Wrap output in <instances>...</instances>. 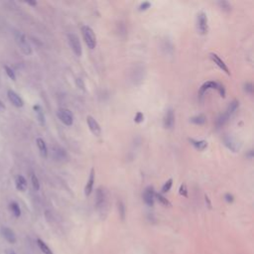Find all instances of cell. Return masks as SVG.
Here are the masks:
<instances>
[{"label":"cell","instance_id":"cell-39","mask_svg":"<svg viewBox=\"0 0 254 254\" xmlns=\"http://www.w3.org/2000/svg\"><path fill=\"white\" fill-rule=\"evenodd\" d=\"M205 199H206V202L207 204V206L210 207V209H211V201H210V197H207L206 195L205 196Z\"/></svg>","mask_w":254,"mask_h":254},{"label":"cell","instance_id":"cell-22","mask_svg":"<svg viewBox=\"0 0 254 254\" xmlns=\"http://www.w3.org/2000/svg\"><path fill=\"white\" fill-rule=\"evenodd\" d=\"M190 121L192 123H194L196 125H202L206 123V117L204 115V114H199V115H196L194 117H192L190 119Z\"/></svg>","mask_w":254,"mask_h":254},{"label":"cell","instance_id":"cell-34","mask_svg":"<svg viewBox=\"0 0 254 254\" xmlns=\"http://www.w3.org/2000/svg\"><path fill=\"white\" fill-rule=\"evenodd\" d=\"M151 7V3L148 1H144L139 5V11H146L147 9Z\"/></svg>","mask_w":254,"mask_h":254},{"label":"cell","instance_id":"cell-9","mask_svg":"<svg viewBox=\"0 0 254 254\" xmlns=\"http://www.w3.org/2000/svg\"><path fill=\"white\" fill-rule=\"evenodd\" d=\"M163 124H164V127L166 129H172L173 127H174L175 113H174V110H173L172 108L167 109L165 116H164V119H163Z\"/></svg>","mask_w":254,"mask_h":254},{"label":"cell","instance_id":"cell-3","mask_svg":"<svg viewBox=\"0 0 254 254\" xmlns=\"http://www.w3.org/2000/svg\"><path fill=\"white\" fill-rule=\"evenodd\" d=\"M57 116L60 121L66 126H72L74 124V114L68 108H59L57 111Z\"/></svg>","mask_w":254,"mask_h":254},{"label":"cell","instance_id":"cell-31","mask_svg":"<svg viewBox=\"0 0 254 254\" xmlns=\"http://www.w3.org/2000/svg\"><path fill=\"white\" fill-rule=\"evenodd\" d=\"M172 185H173V179H169V180L167 181V182L165 183V184L163 185V187H162V193H163V194H166V193H168V192L171 190Z\"/></svg>","mask_w":254,"mask_h":254},{"label":"cell","instance_id":"cell-8","mask_svg":"<svg viewBox=\"0 0 254 254\" xmlns=\"http://www.w3.org/2000/svg\"><path fill=\"white\" fill-rule=\"evenodd\" d=\"M7 96H8V99L10 100V102H11L14 106H16V107L20 108L24 105V101H23L22 98L16 93V91H14L12 89H8Z\"/></svg>","mask_w":254,"mask_h":254},{"label":"cell","instance_id":"cell-28","mask_svg":"<svg viewBox=\"0 0 254 254\" xmlns=\"http://www.w3.org/2000/svg\"><path fill=\"white\" fill-rule=\"evenodd\" d=\"M4 70H5V73H6V75H8V78L10 79H12L13 82L16 80V75H15L14 70L11 68L8 67V66H4Z\"/></svg>","mask_w":254,"mask_h":254},{"label":"cell","instance_id":"cell-10","mask_svg":"<svg viewBox=\"0 0 254 254\" xmlns=\"http://www.w3.org/2000/svg\"><path fill=\"white\" fill-rule=\"evenodd\" d=\"M86 122H88V128L89 130L91 131V133L95 136H100L101 134V128H100V125L98 124V122L96 121L93 116L88 115V117H86Z\"/></svg>","mask_w":254,"mask_h":254},{"label":"cell","instance_id":"cell-41","mask_svg":"<svg viewBox=\"0 0 254 254\" xmlns=\"http://www.w3.org/2000/svg\"><path fill=\"white\" fill-rule=\"evenodd\" d=\"M5 108H6V106H5V104L2 102V100H0V111L4 110Z\"/></svg>","mask_w":254,"mask_h":254},{"label":"cell","instance_id":"cell-7","mask_svg":"<svg viewBox=\"0 0 254 254\" xmlns=\"http://www.w3.org/2000/svg\"><path fill=\"white\" fill-rule=\"evenodd\" d=\"M223 143H225V145L232 152H237L240 149V143L234 138V137H232L230 135H226L223 137Z\"/></svg>","mask_w":254,"mask_h":254},{"label":"cell","instance_id":"cell-43","mask_svg":"<svg viewBox=\"0 0 254 254\" xmlns=\"http://www.w3.org/2000/svg\"><path fill=\"white\" fill-rule=\"evenodd\" d=\"M29 5H32V6H35V5H37V2H27Z\"/></svg>","mask_w":254,"mask_h":254},{"label":"cell","instance_id":"cell-13","mask_svg":"<svg viewBox=\"0 0 254 254\" xmlns=\"http://www.w3.org/2000/svg\"><path fill=\"white\" fill-rule=\"evenodd\" d=\"M218 83L216 82H213V80H209V82L205 83L202 84L201 88H200V90H199V98L202 99L204 98V95L206 93V91H207L209 89H217L218 88Z\"/></svg>","mask_w":254,"mask_h":254},{"label":"cell","instance_id":"cell-20","mask_svg":"<svg viewBox=\"0 0 254 254\" xmlns=\"http://www.w3.org/2000/svg\"><path fill=\"white\" fill-rule=\"evenodd\" d=\"M36 143L38 146V149L40 151V154H41L44 158H46V157L48 156V148H47V145H46V142L42 138H37Z\"/></svg>","mask_w":254,"mask_h":254},{"label":"cell","instance_id":"cell-30","mask_svg":"<svg viewBox=\"0 0 254 254\" xmlns=\"http://www.w3.org/2000/svg\"><path fill=\"white\" fill-rule=\"evenodd\" d=\"M217 4L220 5L221 10H223V11H225V12H229L231 10V5L227 1H218Z\"/></svg>","mask_w":254,"mask_h":254},{"label":"cell","instance_id":"cell-38","mask_svg":"<svg viewBox=\"0 0 254 254\" xmlns=\"http://www.w3.org/2000/svg\"><path fill=\"white\" fill-rule=\"evenodd\" d=\"M225 202L231 204V202H233V201H234V197H233L231 194H229V193H227V194L225 195Z\"/></svg>","mask_w":254,"mask_h":254},{"label":"cell","instance_id":"cell-33","mask_svg":"<svg viewBox=\"0 0 254 254\" xmlns=\"http://www.w3.org/2000/svg\"><path fill=\"white\" fill-rule=\"evenodd\" d=\"M75 84H77V86L79 88H80L82 90H85V84H84V79H80V78H78L77 79H75Z\"/></svg>","mask_w":254,"mask_h":254},{"label":"cell","instance_id":"cell-27","mask_svg":"<svg viewBox=\"0 0 254 254\" xmlns=\"http://www.w3.org/2000/svg\"><path fill=\"white\" fill-rule=\"evenodd\" d=\"M31 183H32V186L34 188L35 191H39L40 190V182H39V179L38 177L32 173L31 174Z\"/></svg>","mask_w":254,"mask_h":254},{"label":"cell","instance_id":"cell-11","mask_svg":"<svg viewBox=\"0 0 254 254\" xmlns=\"http://www.w3.org/2000/svg\"><path fill=\"white\" fill-rule=\"evenodd\" d=\"M154 197H155L154 188H153V186H148L143 193V200L145 202V204L149 206H153Z\"/></svg>","mask_w":254,"mask_h":254},{"label":"cell","instance_id":"cell-37","mask_svg":"<svg viewBox=\"0 0 254 254\" xmlns=\"http://www.w3.org/2000/svg\"><path fill=\"white\" fill-rule=\"evenodd\" d=\"M216 90L218 91V93H220L221 98H225V86H223L221 84H218V88H217Z\"/></svg>","mask_w":254,"mask_h":254},{"label":"cell","instance_id":"cell-16","mask_svg":"<svg viewBox=\"0 0 254 254\" xmlns=\"http://www.w3.org/2000/svg\"><path fill=\"white\" fill-rule=\"evenodd\" d=\"M1 234L9 243H15V242H16V235H15L14 231L11 229V228L3 226L1 228Z\"/></svg>","mask_w":254,"mask_h":254},{"label":"cell","instance_id":"cell-19","mask_svg":"<svg viewBox=\"0 0 254 254\" xmlns=\"http://www.w3.org/2000/svg\"><path fill=\"white\" fill-rule=\"evenodd\" d=\"M189 142L194 146V148L199 151H204L207 147V142L205 140H196L194 138H189Z\"/></svg>","mask_w":254,"mask_h":254},{"label":"cell","instance_id":"cell-21","mask_svg":"<svg viewBox=\"0 0 254 254\" xmlns=\"http://www.w3.org/2000/svg\"><path fill=\"white\" fill-rule=\"evenodd\" d=\"M238 106H239V102H238V100H232L231 102H230L229 104H228L227 109H226L225 112H226L228 115H229V116H231V115L237 110Z\"/></svg>","mask_w":254,"mask_h":254},{"label":"cell","instance_id":"cell-5","mask_svg":"<svg viewBox=\"0 0 254 254\" xmlns=\"http://www.w3.org/2000/svg\"><path fill=\"white\" fill-rule=\"evenodd\" d=\"M197 32L201 35H205L207 33L209 25H207V16L205 12H200L197 17Z\"/></svg>","mask_w":254,"mask_h":254},{"label":"cell","instance_id":"cell-1","mask_svg":"<svg viewBox=\"0 0 254 254\" xmlns=\"http://www.w3.org/2000/svg\"><path fill=\"white\" fill-rule=\"evenodd\" d=\"M14 37H15V41H16L17 45L19 49L22 51V53L26 56H30L32 54V48L31 45L28 42L26 35L22 32L16 31L14 33Z\"/></svg>","mask_w":254,"mask_h":254},{"label":"cell","instance_id":"cell-14","mask_svg":"<svg viewBox=\"0 0 254 254\" xmlns=\"http://www.w3.org/2000/svg\"><path fill=\"white\" fill-rule=\"evenodd\" d=\"M94 179H95V173H94V169L93 168L90 170L88 180V182H86V185L84 187V195L86 197L90 196V194L93 193V185H94Z\"/></svg>","mask_w":254,"mask_h":254},{"label":"cell","instance_id":"cell-25","mask_svg":"<svg viewBox=\"0 0 254 254\" xmlns=\"http://www.w3.org/2000/svg\"><path fill=\"white\" fill-rule=\"evenodd\" d=\"M37 244L39 246V248L41 249V251L44 253V254H53L52 250L50 249V247L46 244V243L41 240V239H37Z\"/></svg>","mask_w":254,"mask_h":254},{"label":"cell","instance_id":"cell-26","mask_svg":"<svg viewBox=\"0 0 254 254\" xmlns=\"http://www.w3.org/2000/svg\"><path fill=\"white\" fill-rule=\"evenodd\" d=\"M117 209H118V212H119V216L122 220H124L125 218V206L121 201L117 202Z\"/></svg>","mask_w":254,"mask_h":254},{"label":"cell","instance_id":"cell-23","mask_svg":"<svg viewBox=\"0 0 254 254\" xmlns=\"http://www.w3.org/2000/svg\"><path fill=\"white\" fill-rule=\"evenodd\" d=\"M229 118H230V116L228 115L226 112L220 114V116H218L217 120H216V126H217V128H220V127H222L223 125H225V124L227 122L228 119H229Z\"/></svg>","mask_w":254,"mask_h":254},{"label":"cell","instance_id":"cell-29","mask_svg":"<svg viewBox=\"0 0 254 254\" xmlns=\"http://www.w3.org/2000/svg\"><path fill=\"white\" fill-rule=\"evenodd\" d=\"M155 197H156V199L158 200L159 202H161L163 206H170L171 204H170V202L166 199V197L162 195V194H155Z\"/></svg>","mask_w":254,"mask_h":254},{"label":"cell","instance_id":"cell-6","mask_svg":"<svg viewBox=\"0 0 254 254\" xmlns=\"http://www.w3.org/2000/svg\"><path fill=\"white\" fill-rule=\"evenodd\" d=\"M106 191L104 190V188L99 187L98 190H96L95 194V206L98 210H102L106 206Z\"/></svg>","mask_w":254,"mask_h":254},{"label":"cell","instance_id":"cell-42","mask_svg":"<svg viewBox=\"0 0 254 254\" xmlns=\"http://www.w3.org/2000/svg\"><path fill=\"white\" fill-rule=\"evenodd\" d=\"M6 254H16V253H15L13 250H10V249H9V250L6 251Z\"/></svg>","mask_w":254,"mask_h":254},{"label":"cell","instance_id":"cell-24","mask_svg":"<svg viewBox=\"0 0 254 254\" xmlns=\"http://www.w3.org/2000/svg\"><path fill=\"white\" fill-rule=\"evenodd\" d=\"M9 207L15 217H19L21 215V210H20V206L16 202H12L11 204L9 205Z\"/></svg>","mask_w":254,"mask_h":254},{"label":"cell","instance_id":"cell-17","mask_svg":"<svg viewBox=\"0 0 254 254\" xmlns=\"http://www.w3.org/2000/svg\"><path fill=\"white\" fill-rule=\"evenodd\" d=\"M15 186H16V189L20 192H25L27 190L28 183L27 180L25 179V177L22 175H18L15 178Z\"/></svg>","mask_w":254,"mask_h":254},{"label":"cell","instance_id":"cell-15","mask_svg":"<svg viewBox=\"0 0 254 254\" xmlns=\"http://www.w3.org/2000/svg\"><path fill=\"white\" fill-rule=\"evenodd\" d=\"M210 57H211V61L213 63H215L218 68H220V70H222L223 72H225L226 75H230V72H229V70H228V68H227V66L225 65V63L223 62V61L218 57V56L216 55V54H213V53H211V55H210Z\"/></svg>","mask_w":254,"mask_h":254},{"label":"cell","instance_id":"cell-12","mask_svg":"<svg viewBox=\"0 0 254 254\" xmlns=\"http://www.w3.org/2000/svg\"><path fill=\"white\" fill-rule=\"evenodd\" d=\"M52 154H53V158L56 161L63 162V161H65L66 159L68 158L67 152H66V150L64 148H62V147H60V146H54L53 147Z\"/></svg>","mask_w":254,"mask_h":254},{"label":"cell","instance_id":"cell-2","mask_svg":"<svg viewBox=\"0 0 254 254\" xmlns=\"http://www.w3.org/2000/svg\"><path fill=\"white\" fill-rule=\"evenodd\" d=\"M82 34H83L85 45L88 46L90 50H93L96 46V37L94 35L93 30L89 26L84 25V26L82 27Z\"/></svg>","mask_w":254,"mask_h":254},{"label":"cell","instance_id":"cell-40","mask_svg":"<svg viewBox=\"0 0 254 254\" xmlns=\"http://www.w3.org/2000/svg\"><path fill=\"white\" fill-rule=\"evenodd\" d=\"M246 157H247V158H249V159H252L253 158V151L249 150V152L246 154Z\"/></svg>","mask_w":254,"mask_h":254},{"label":"cell","instance_id":"cell-35","mask_svg":"<svg viewBox=\"0 0 254 254\" xmlns=\"http://www.w3.org/2000/svg\"><path fill=\"white\" fill-rule=\"evenodd\" d=\"M179 193L180 195L185 197H188V189H187V186L186 184H182L181 187H180V190H179Z\"/></svg>","mask_w":254,"mask_h":254},{"label":"cell","instance_id":"cell-4","mask_svg":"<svg viewBox=\"0 0 254 254\" xmlns=\"http://www.w3.org/2000/svg\"><path fill=\"white\" fill-rule=\"evenodd\" d=\"M68 42L70 49H72L73 52L75 53V55L78 56V57H80V56L83 55V48H82V44H80L79 37L74 33H70L68 34Z\"/></svg>","mask_w":254,"mask_h":254},{"label":"cell","instance_id":"cell-32","mask_svg":"<svg viewBox=\"0 0 254 254\" xmlns=\"http://www.w3.org/2000/svg\"><path fill=\"white\" fill-rule=\"evenodd\" d=\"M143 120H144V114L140 112V111H138V112L135 114L134 121L136 123H141V122H143Z\"/></svg>","mask_w":254,"mask_h":254},{"label":"cell","instance_id":"cell-36","mask_svg":"<svg viewBox=\"0 0 254 254\" xmlns=\"http://www.w3.org/2000/svg\"><path fill=\"white\" fill-rule=\"evenodd\" d=\"M244 90L246 91L247 93H253V84H252V83H245L244 84Z\"/></svg>","mask_w":254,"mask_h":254},{"label":"cell","instance_id":"cell-18","mask_svg":"<svg viewBox=\"0 0 254 254\" xmlns=\"http://www.w3.org/2000/svg\"><path fill=\"white\" fill-rule=\"evenodd\" d=\"M33 109L35 111V114H36V117H37L39 124L44 126L45 123H46V119H45V113H44V110L42 108V106L39 105V104H36V105L33 106Z\"/></svg>","mask_w":254,"mask_h":254}]
</instances>
